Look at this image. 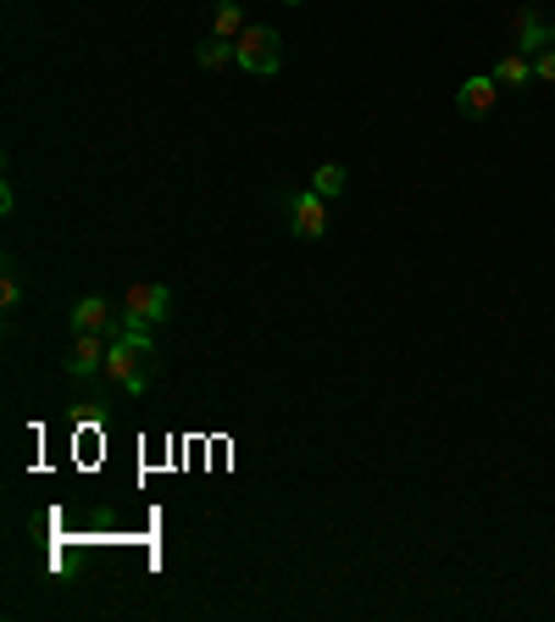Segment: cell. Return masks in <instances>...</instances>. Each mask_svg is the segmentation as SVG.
<instances>
[{"label": "cell", "mask_w": 555, "mask_h": 622, "mask_svg": "<svg viewBox=\"0 0 555 622\" xmlns=\"http://www.w3.org/2000/svg\"><path fill=\"white\" fill-rule=\"evenodd\" d=\"M18 301H23V284H18V273L7 267V273H0V306H7V312H18Z\"/></svg>", "instance_id": "13"}, {"label": "cell", "mask_w": 555, "mask_h": 622, "mask_svg": "<svg viewBox=\"0 0 555 622\" xmlns=\"http://www.w3.org/2000/svg\"><path fill=\"white\" fill-rule=\"evenodd\" d=\"M344 178H350V172H344L339 161H322V167L312 172V190H317L322 201H339V195H344Z\"/></svg>", "instance_id": "11"}, {"label": "cell", "mask_w": 555, "mask_h": 622, "mask_svg": "<svg viewBox=\"0 0 555 622\" xmlns=\"http://www.w3.org/2000/svg\"><path fill=\"white\" fill-rule=\"evenodd\" d=\"M511 29H517V50H522V56H539V50L555 45V23H544L539 12H517Z\"/></svg>", "instance_id": "7"}, {"label": "cell", "mask_w": 555, "mask_h": 622, "mask_svg": "<svg viewBox=\"0 0 555 622\" xmlns=\"http://www.w3.org/2000/svg\"><path fill=\"white\" fill-rule=\"evenodd\" d=\"M290 228H295V239H322L328 234V201L317 190H301L290 201Z\"/></svg>", "instance_id": "4"}, {"label": "cell", "mask_w": 555, "mask_h": 622, "mask_svg": "<svg viewBox=\"0 0 555 622\" xmlns=\"http://www.w3.org/2000/svg\"><path fill=\"white\" fill-rule=\"evenodd\" d=\"M495 101H500V83H495V72H473L467 83L455 89V106L467 112V117H489V112H495Z\"/></svg>", "instance_id": "6"}, {"label": "cell", "mask_w": 555, "mask_h": 622, "mask_svg": "<svg viewBox=\"0 0 555 622\" xmlns=\"http://www.w3.org/2000/svg\"><path fill=\"white\" fill-rule=\"evenodd\" d=\"M167 317H172V290H167V284L145 279V284H134V290L123 295V323H128V328H156V323H167Z\"/></svg>", "instance_id": "3"}, {"label": "cell", "mask_w": 555, "mask_h": 622, "mask_svg": "<svg viewBox=\"0 0 555 622\" xmlns=\"http://www.w3.org/2000/svg\"><path fill=\"white\" fill-rule=\"evenodd\" d=\"M212 34H217V39H239V34H245V12H239V0H217V12H212Z\"/></svg>", "instance_id": "10"}, {"label": "cell", "mask_w": 555, "mask_h": 622, "mask_svg": "<svg viewBox=\"0 0 555 622\" xmlns=\"http://www.w3.org/2000/svg\"><path fill=\"white\" fill-rule=\"evenodd\" d=\"M495 83H500V89H522V83H533V56L506 50V56L495 61Z\"/></svg>", "instance_id": "9"}, {"label": "cell", "mask_w": 555, "mask_h": 622, "mask_svg": "<svg viewBox=\"0 0 555 622\" xmlns=\"http://www.w3.org/2000/svg\"><path fill=\"white\" fill-rule=\"evenodd\" d=\"M112 317H117V312H112L101 295H83V301L72 306V333H106Z\"/></svg>", "instance_id": "8"}, {"label": "cell", "mask_w": 555, "mask_h": 622, "mask_svg": "<svg viewBox=\"0 0 555 622\" xmlns=\"http://www.w3.org/2000/svg\"><path fill=\"white\" fill-rule=\"evenodd\" d=\"M195 61H201V67H212V72H223V67L234 61V39H217V34H212L206 45H195Z\"/></svg>", "instance_id": "12"}, {"label": "cell", "mask_w": 555, "mask_h": 622, "mask_svg": "<svg viewBox=\"0 0 555 622\" xmlns=\"http://www.w3.org/2000/svg\"><path fill=\"white\" fill-rule=\"evenodd\" d=\"M106 350H112V339H101V333H72L67 373H72V378H95V373L106 367Z\"/></svg>", "instance_id": "5"}, {"label": "cell", "mask_w": 555, "mask_h": 622, "mask_svg": "<svg viewBox=\"0 0 555 622\" xmlns=\"http://www.w3.org/2000/svg\"><path fill=\"white\" fill-rule=\"evenodd\" d=\"M106 373H112V384H123L128 395H145L150 389V378H156V339H150V328H117L112 333V350H106Z\"/></svg>", "instance_id": "1"}, {"label": "cell", "mask_w": 555, "mask_h": 622, "mask_svg": "<svg viewBox=\"0 0 555 622\" xmlns=\"http://www.w3.org/2000/svg\"><path fill=\"white\" fill-rule=\"evenodd\" d=\"M234 61L256 78H272L278 67H284V39H278V29H267V23H245V34L234 39Z\"/></svg>", "instance_id": "2"}, {"label": "cell", "mask_w": 555, "mask_h": 622, "mask_svg": "<svg viewBox=\"0 0 555 622\" xmlns=\"http://www.w3.org/2000/svg\"><path fill=\"white\" fill-rule=\"evenodd\" d=\"M533 83H555V45L533 56Z\"/></svg>", "instance_id": "14"}, {"label": "cell", "mask_w": 555, "mask_h": 622, "mask_svg": "<svg viewBox=\"0 0 555 622\" xmlns=\"http://www.w3.org/2000/svg\"><path fill=\"white\" fill-rule=\"evenodd\" d=\"M284 7H301V0H284Z\"/></svg>", "instance_id": "15"}]
</instances>
